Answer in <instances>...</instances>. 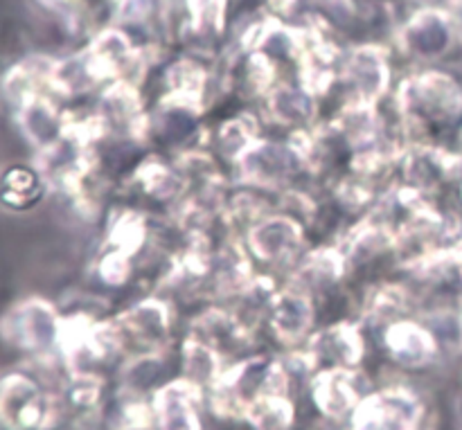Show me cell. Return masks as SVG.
Instances as JSON below:
<instances>
[{"mask_svg": "<svg viewBox=\"0 0 462 430\" xmlns=\"http://www.w3.org/2000/svg\"><path fill=\"white\" fill-rule=\"evenodd\" d=\"M395 106L411 129L433 133L462 122V77L447 68H422L400 84Z\"/></svg>", "mask_w": 462, "mask_h": 430, "instance_id": "obj_1", "label": "cell"}, {"mask_svg": "<svg viewBox=\"0 0 462 430\" xmlns=\"http://www.w3.org/2000/svg\"><path fill=\"white\" fill-rule=\"evenodd\" d=\"M57 417V397L34 370H0V430H48Z\"/></svg>", "mask_w": 462, "mask_h": 430, "instance_id": "obj_2", "label": "cell"}, {"mask_svg": "<svg viewBox=\"0 0 462 430\" xmlns=\"http://www.w3.org/2000/svg\"><path fill=\"white\" fill-rule=\"evenodd\" d=\"M61 314L50 300L27 296L12 302L0 314V341L30 359H48L57 354Z\"/></svg>", "mask_w": 462, "mask_h": 430, "instance_id": "obj_3", "label": "cell"}, {"mask_svg": "<svg viewBox=\"0 0 462 430\" xmlns=\"http://www.w3.org/2000/svg\"><path fill=\"white\" fill-rule=\"evenodd\" d=\"M402 48L418 61H445L462 45V18L449 9L424 7L406 21Z\"/></svg>", "mask_w": 462, "mask_h": 430, "instance_id": "obj_4", "label": "cell"}, {"mask_svg": "<svg viewBox=\"0 0 462 430\" xmlns=\"http://www.w3.org/2000/svg\"><path fill=\"white\" fill-rule=\"evenodd\" d=\"M52 183L36 160H14L0 167V210L23 216L48 198Z\"/></svg>", "mask_w": 462, "mask_h": 430, "instance_id": "obj_5", "label": "cell"}, {"mask_svg": "<svg viewBox=\"0 0 462 430\" xmlns=\"http://www.w3.org/2000/svg\"><path fill=\"white\" fill-rule=\"evenodd\" d=\"M382 347L393 363L404 368H427L440 352V341L431 327L415 320L395 318L382 334Z\"/></svg>", "mask_w": 462, "mask_h": 430, "instance_id": "obj_6", "label": "cell"}, {"mask_svg": "<svg viewBox=\"0 0 462 430\" xmlns=\"http://www.w3.org/2000/svg\"><path fill=\"white\" fill-rule=\"evenodd\" d=\"M302 230L291 216L275 215L257 221L248 233V248L266 264H284L300 255Z\"/></svg>", "mask_w": 462, "mask_h": 430, "instance_id": "obj_7", "label": "cell"}, {"mask_svg": "<svg viewBox=\"0 0 462 430\" xmlns=\"http://www.w3.org/2000/svg\"><path fill=\"white\" fill-rule=\"evenodd\" d=\"M418 404L402 392L364 397L355 410V430H415Z\"/></svg>", "mask_w": 462, "mask_h": 430, "instance_id": "obj_8", "label": "cell"}, {"mask_svg": "<svg viewBox=\"0 0 462 430\" xmlns=\"http://www.w3.org/2000/svg\"><path fill=\"white\" fill-rule=\"evenodd\" d=\"M314 320L310 293L302 287L284 288L269 305V327L282 345H296L302 341Z\"/></svg>", "mask_w": 462, "mask_h": 430, "instance_id": "obj_9", "label": "cell"}, {"mask_svg": "<svg viewBox=\"0 0 462 430\" xmlns=\"http://www.w3.org/2000/svg\"><path fill=\"white\" fill-rule=\"evenodd\" d=\"M314 401L328 417H343L364 401L359 377L346 368H334L314 381Z\"/></svg>", "mask_w": 462, "mask_h": 430, "instance_id": "obj_10", "label": "cell"}, {"mask_svg": "<svg viewBox=\"0 0 462 430\" xmlns=\"http://www.w3.org/2000/svg\"><path fill=\"white\" fill-rule=\"evenodd\" d=\"M45 14L61 23L68 32H84L97 25L99 14H111L126 0H34Z\"/></svg>", "mask_w": 462, "mask_h": 430, "instance_id": "obj_11", "label": "cell"}, {"mask_svg": "<svg viewBox=\"0 0 462 430\" xmlns=\"http://www.w3.org/2000/svg\"><path fill=\"white\" fill-rule=\"evenodd\" d=\"M266 106L273 120L289 126H305L314 115V97L305 84H280L266 93Z\"/></svg>", "mask_w": 462, "mask_h": 430, "instance_id": "obj_12", "label": "cell"}, {"mask_svg": "<svg viewBox=\"0 0 462 430\" xmlns=\"http://www.w3.org/2000/svg\"><path fill=\"white\" fill-rule=\"evenodd\" d=\"M158 430H201L192 395L179 386L162 388L156 395Z\"/></svg>", "mask_w": 462, "mask_h": 430, "instance_id": "obj_13", "label": "cell"}, {"mask_svg": "<svg viewBox=\"0 0 462 430\" xmlns=\"http://www.w3.org/2000/svg\"><path fill=\"white\" fill-rule=\"evenodd\" d=\"M320 341L316 345L320 356H328L334 363L338 365H355L361 359V352H364V341H361V334L355 327H350L347 323L337 325V327H329L320 334Z\"/></svg>", "mask_w": 462, "mask_h": 430, "instance_id": "obj_14", "label": "cell"}, {"mask_svg": "<svg viewBox=\"0 0 462 430\" xmlns=\"http://www.w3.org/2000/svg\"><path fill=\"white\" fill-rule=\"evenodd\" d=\"M226 3L228 0H183L194 32H201V34L219 32L221 25H224Z\"/></svg>", "mask_w": 462, "mask_h": 430, "instance_id": "obj_15", "label": "cell"}, {"mask_svg": "<svg viewBox=\"0 0 462 430\" xmlns=\"http://www.w3.org/2000/svg\"><path fill=\"white\" fill-rule=\"evenodd\" d=\"M456 142H458V149H460V153H462V122L458 126H456Z\"/></svg>", "mask_w": 462, "mask_h": 430, "instance_id": "obj_16", "label": "cell"}, {"mask_svg": "<svg viewBox=\"0 0 462 430\" xmlns=\"http://www.w3.org/2000/svg\"><path fill=\"white\" fill-rule=\"evenodd\" d=\"M377 3H393V0H377Z\"/></svg>", "mask_w": 462, "mask_h": 430, "instance_id": "obj_17", "label": "cell"}, {"mask_svg": "<svg viewBox=\"0 0 462 430\" xmlns=\"http://www.w3.org/2000/svg\"><path fill=\"white\" fill-rule=\"evenodd\" d=\"M458 16L462 18V3H460V14H458Z\"/></svg>", "mask_w": 462, "mask_h": 430, "instance_id": "obj_18", "label": "cell"}]
</instances>
